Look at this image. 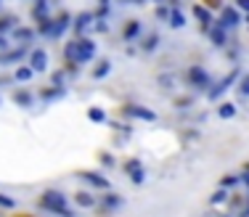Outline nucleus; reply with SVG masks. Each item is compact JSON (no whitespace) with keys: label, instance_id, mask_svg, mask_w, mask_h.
Masks as SVG:
<instances>
[{"label":"nucleus","instance_id":"1","mask_svg":"<svg viewBox=\"0 0 249 217\" xmlns=\"http://www.w3.org/2000/svg\"><path fill=\"white\" fill-rule=\"evenodd\" d=\"M40 207L43 209H48V212H56V209H61V207H67V196H64L61 191H45L43 196H40Z\"/></svg>","mask_w":249,"mask_h":217},{"label":"nucleus","instance_id":"2","mask_svg":"<svg viewBox=\"0 0 249 217\" xmlns=\"http://www.w3.org/2000/svg\"><path fill=\"white\" fill-rule=\"evenodd\" d=\"M93 56H96V43H93V40H88V37L77 40V67H80V64L93 61Z\"/></svg>","mask_w":249,"mask_h":217},{"label":"nucleus","instance_id":"3","mask_svg":"<svg viewBox=\"0 0 249 217\" xmlns=\"http://www.w3.org/2000/svg\"><path fill=\"white\" fill-rule=\"evenodd\" d=\"M124 172H127V178L133 180L135 185H141L146 180V169H143V164H141V159H127L124 162Z\"/></svg>","mask_w":249,"mask_h":217},{"label":"nucleus","instance_id":"4","mask_svg":"<svg viewBox=\"0 0 249 217\" xmlns=\"http://www.w3.org/2000/svg\"><path fill=\"white\" fill-rule=\"evenodd\" d=\"M236 77H239V69H233V72L228 74V77H223L217 85H212V90H210V101H217V98L223 96L228 87H233V82H236Z\"/></svg>","mask_w":249,"mask_h":217},{"label":"nucleus","instance_id":"5","mask_svg":"<svg viewBox=\"0 0 249 217\" xmlns=\"http://www.w3.org/2000/svg\"><path fill=\"white\" fill-rule=\"evenodd\" d=\"M188 82H191L194 87H207L210 85V74L204 72V67L194 64V67H188Z\"/></svg>","mask_w":249,"mask_h":217},{"label":"nucleus","instance_id":"6","mask_svg":"<svg viewBox=\"0 0 249 217\" xmlns=\"http://www.w3.org/2000/svg\"><path fill=\"white\" fill-rule=\"evenodd\" d=\"M29 69H32V72H45V69H48V53H45L43 48H35L32 53H29Z\"/></svg>","mask_w":249,"mask_h":217},{"label":"nucleus","instance_id":"7","mask_svg":"<svg viewBox=\"0 0 249 217\" xmlns=\"http://www.w3.org/2000/svg\"><path fill=\"white\" fill-rule=\"evenodd\" d=\"M223 29H233V27H239L241 24V14L236 8H223V14H220V21H217Z\"/></svg>","mask_w":249,"mask_h":217},{"label":"nucleus","instance_id":"8","mask_svg":"<svg viewBox=\"0 0 249 217\" xmlns=\"http://www.w3.org/2000/svg\"><path fill=\"white\" fill-rule=\"evenodd\" d=\"M122 111H124L127 117H135V119H146V122H154V119H157V114H154L151 109H146V106H135V103L124 106Z\"/></svg>","mask_w":249,"mask_h":217},{"label":"nucleus","instance_id":"9","mask_svg":"<svg viewBox=\"0 0 249 217\" xmlns=\"http://www.w3.org/2000/svg\"><path fill=\"white\" fill-rule=\"evenodd\" d=\"M69 24H72V16H69L67 11H61V16H58V19L53 21V27H51V34H48V37H61V34L69 29Z\"/></svg>","mask_w":249,"mask_h":217},{"label":"nucleus","instance_id":"10","mask_svg":"<svg viewBox=\"0 0 249 217\" xmlns=\"http://www.w3.org/2000/svg\"><path fill=\"white\" fill-rule=\"evenodd\" d=\"M27 45H21L19 43V48H14V50H5V53H0V64H16V61H21V58L27 56Z\"/></svg>","mask_w":249,"mask_h":217},{"label":"nucleus","instance_id":"11","mask_svg":"<svg viewBox=\"0 0 249 217\" xmlns=\"http://www.w3.org/2000/svg\"><path fill=\"white\" fill-rule=\"evenodd\" d=\"M80 178L85 180V183H90L93 188H109V180H106L104 175H98V172H90V169H85V172H80Z\"/></svg>","mask_w":249,"mask_h":217},{"label":"nucleus","instance_id":"12","mask_svg":"<svg viewBox=\"0 0 249 217\" xmlns=\"http://www.w3.org/2000/svg\"><path fill=\"white\" fill-rule=\"evenodd\" d=\"M32 16H35V21H37V24L48 21L51 19V16H48V0H37V3H35V8H32Z\"/></svg>","mask_w":249,"mask_h":217},{"label":"nucleus","instance_id":"13","mask_svg":"<svg viewBox=\"0 0 249 217\" xmlns=\"http://www.w3.org/2000/svg\"><path fill=\"white\" fill-rule=\"evenodd\" d=\"M93 21H96V16H93L90 11H85V14H80V16L74 19V32H77V34H82L88 27L93 24Z\"/></svg>","mask_w":249,"mask_h":217},{"label":"nucleus","instance_id":"14","mask_svg":"<svg viewBox=\"0 0 249 217\" xmlns=\"http://www.w3.org/2000/svg\"><path fill=\"white\" fill-rule=\"evenodd\" d=\"M207 34H210V40L215 45H225V29L220 24H210L207 27Z\"/></svg>","mask_w":249,"mask_h":217},{"label":"nucleus","instance_id":"15","mask_svg":"<svg viewBox=\"0 0 249 217\" xmlns=\"http://www.w3.org/2000/svg\"><path fill=\"white\" fill-rule=\"evenodd\" d=\"M141 29H143V24H141L138 19H133V21H127V24H124L122 37H124V40H135V37L141 34Z\"/></svg>","mask_w":249,"mask_h":217},{"label":"nucleus","instance_id":"16","mask_svg":"<svg viewBox=\"0 0 249 217\" xmlns=\"http://www.w3.org/2000/svg\"><path fill=\"white\" fill-rule=\"evenodd\" d=\"M167 24L173 27V29H183L186 27V16L180 14L178 8H170V16H167Z\"/></svg>","mask_w":249,"mask_h":217},{"label":"nucleus","instance_id":"17","mask_svg":"<svg viewBox=\"0 0 249 217\" xmlns=\"http://www.w3.org/2000/svg\"><path fill=\"white\" fill-rule=\"evenodd\" d=\"M14 37L19 40L21 45H29V40L35 37V32H32V29H27V27H16L14 29Z\"/></svg>","mask_w":249,"mask_h":217},{"label":"nucleus","instance_id":"18","mask_svg":"<svg viewBox=\"0 0 249 217\" xmlns=\"http://www.w3.org/2000/svg\"><path fill=\"white\" fill-rule=\"evenodd\" d=\"M77 204L85 207V209H90V207H96V196L88 193V191H80V193H77Z\"/></svg>","mask_w":249,"mask_h":217},{"label":"nucleus","instance_id":"19","mask_svg":"<svg viewBox=\"0 0 249 217\" xmlns=\"http://www.w3.org/2000/svg\"><path fill=\"white\" fill-rule=\"evenodd\" d=\"M194 16H196V19H199L204 27H210V24H212V16H210V11H207V8H201V5H194Z\"/></svg>","mask_w":249,"mask_h":217},{"label":"nucleus","instance_id":"20","mask_svg":"<svg viewBox=\"0 0 249 217\" xmlns=\"http://www.w3.org/2000/svg\"><path fill=\"white\" fill-rule=\"evenodd\" d=\"M32 69H29V67H19V69H16V72H14V77H16V82H29V80H32Z\"/></svg>","mask_w":249,"mask_h":217},{"label":"nucleus","instance_id":"21","mask_svg":"<svg viewBox=\"0 0 249 217\" xmlns=\"http://www.w3.org/2000/svg\"><path fill=\"white\" fill-rule=\"evenodd\" d=\"M217 114H220V119H231V117H236V106L233 103H220Z\"/></svg>","mask_w":249,"mask_h":217},{"label":"nucleus","instance_id":"22","mask_svg":"<svg viewBox=\"0 0 249 217\" xmlns=\"http://www.w3.org/2000/svg\"><path fill=\"white\" fill-rule=\"evenodd\" d=\"M122 204V199L117 196V193H106L104 196V209H114V207H120Z\"/></svg>","mask_w":249,"mask_h":217},{"label":"nucleus","instance_id":"23","mask_svg":"<svg viewBox=\"0 0 249 217\" xmlns=\"http://www.w3.org/2000/svg\"><path fill=\"white\" fill-rule=\"evenodd\" d=\"M157 45H159V34H149V37L143 40V45H141V48H143L146 53H151V50H157Z\"/></svg>","mask_w":249,"mask_h":217},{"label":"nucleus","instance_id":"24","mask_svg":"<svg viewBox=\"0 0 249 217\" xmlns=\"http://www.w3.org/2000/svg\"><path fill=\"white\" fill-rule=\"evenodd\" d=\"M109 72H111V64H109V61H101L98 67L93 69V77H96V80H101V77H106Z\"/></svg>","mask_w":249,"mask_h":217},{"label":"nucleus","instance_id":"25","mask_svg":"<svg viewBox=\"0 0 249 217\" xmlns=\"http://www.w3.org/2000/svg\"><path fill=\"white\" fill-rule=\"evenodd\" d=\"M88 119H90V122H106V111L93 106L90 111H88Z\"/></svg>","mask_w":249,"mask_h":217},{"label":"nucleus","instance_id":"26","mask_svg":"<svg viewBox=\"0 0 249 217\" xmlns=\"http://www.w3.org/2000/svg\"><path fill=\"white\" fill-rule=\"evenodd\" d=\"M8 29H16V19H14V16H3V19H0V34L8 32Z\"/></svg>","mask_w":249,"mask_h":217},{"label":"nucleus","instance_id":"27","mask_svg":"<svg viewBox=\"0 0 249 217\" xmlns=\"http://www.w3.org/2000/svg\"><path fill=\"white\" fill-rule=\"evenodd\" d=\"M225 199H228V191L220 188V191H215V196L210 199V204H212V207H217V204H223V201H225Z\"/></svg>","mask_w":249,"mask_h":217},{"label":"nucleus","instance_id":"28","mask_svg":"<svg viewBox=\"0 0 249 217\" xmlns=\"http://www.w3.org/2000/svg\"><path fill=\"white\" fill-rule=\"evenodd\" d=\"M14 101L19 103V106H29V103H32V96H29V93H14Z\"/></svg>","mask_w":249,"mask_h":217},{"label":"nucleus","instance_id":"29","mask_svg":"<svg viewBox=\"0 0 249 217\" xmlns=\"http://www.w3.org/2000/svg\"><path fill=\"white\" fill-rule=\"evenodd\" d=\"M239 93L244 98H249V74H244V77L239 80Z\"/></svg>","mask_w":249,"mask_h":217},{"label":"nucleus","instance_id":"30","mask_svg":"<svg viewBox=\"0 0 249 217\" xmlns=\"http://www.w3.org/2000/svg\"><path fill=\"white\" fill-rule=\"evenodd\" d=\"M0 207L14 209V207H16V199H11V196H5V193H0Z\"/></svg>","mask_w":249,"mask_h":217},{"label":"nucleus","instance_id":"31","mask_svg":"<svg viewBox=\"0 0 249 217\" xmlns=\"http://www.w3.org/2000/svg\"><path fill=\"white\" fill-rule=\"evenodd\" d=\"M220 183H223V188H228V185H236V183H239V178H236V175H225Z\"/></svg>","mask_w":249,"mask_h":217},{"label":"nucleus","instance_id":"32","mask_svg":"<svg viewBox=\"0 0 249 217\" xmlns=\"http://www.w3.org/2000/svg\"><path fill=\"white\" fill-rule=\"evenodd\" d=\"M93 24H96V32H109V24H106L104 19H96Z\"/></svg>","mask_w":249,"mask_h":217},{"label":"nucleus","instance_id":"33","mask_svg":"<svg viewBox=\"0 0 249 217\" xmlns=\"http://www.w3.org/2000/svg\"><path fill=\"white\" fill-rule=\"evenodd\" d=\"M157 16H159V19H167V16H170V8H167V5H159V8H157Z\"/></svg>","mask_w":249,"mask_h":217},{"label":"nucleus","instance_id":"34","mask_svg":"<svg viewBox=\"0 0 249 217\" xmlns=\"http://www.w3.org/2000/svg\"><path fill=\"white\" fill-rule=\"evenodd\" d=\"M236 8H239V11H247V14H249V0H236Z\"/></svg>","mask_w":249,"mask_h":217},{"label":"nucleus","instance_id":"35","mask_svg":"<svg viewBox=\"0 0 249 217\" xmlns=\"http://www.w3.org/2000/svg\"><path fill=\"white\" fill-rule=\"evenodd\" d=\"M5 50H8V40H5L3 34H0V53H5Z\"/></svg>","mask_w":249,"mask_h":217},{"label":"nucleus","instance_id":"36","mask_svg":"<svg viewBox=\"0 0 249 217\" xmlns=\"http://www.w3.org/2000/svg\"><path fill=\"white\" fill-rule=\"evenodd\" d=\"M120 3H130V5H143V3H149V0H120Z\"/></svg>","mask_w":249,"mask_h":217},{"label":"nucleus","instance_id":"37","mask_svg":"<svg viewBox=\"0 0 249 217\" xmlns=\"http://www.w3.org/2000/svg\"><path fill=\"white\" fill-rule=\"evenodd\" d=\"M154 3H164V0H154Z\"/></svg>","mask_w":249,"mask_h":217},{"label":"nucleus","instance_id":"38","mask_svg":"<svg viewBox=\"0 0 249 217\" xmlns=\"http://www.w3.org/2000/svg\"><path fill=\"white\" fill-rule=\"evenodd\" d=\"M247 24H249V14H247Z\"/></svg>","mask_w":249,"mask_h":217}]
</instances>
